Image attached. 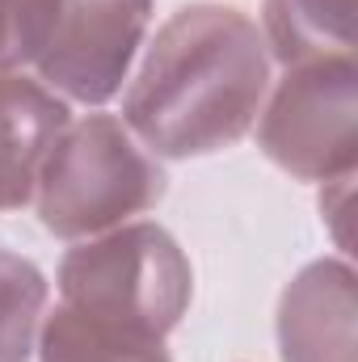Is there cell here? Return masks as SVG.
<instances>
[{
	"label": "cell",
	"instance_id": "cell-2",
	"mask_svg": "<svg viewBox=\"0 0 358 362\" xmlns=\"http://www.w3.org/2000/svg\"><path fill=\"white\" fill-rule=\"evenodd\" d=\"M169 189L161 160L127 131L122 118L89 114L68 122L51 148L34 206L51 236L89 240L110 228H122L131 215L152 211Z\"/></svg>",
	"mask_w": 358,
	"mask_h": 362
},
{
	"label": "cell",
	"instance_id": "cell-7",
	"mask_svg": "<svg viewBox=\"0 0 358 362\" xmlns=\"http://www.w3.org/2000/svg\"><path fill=\"white\" fill-rule=\"evenodd\" d=\"M68 122V101L59 93L21 72H0V211L34 202L38 173Z\"/></svg>",
	"mask_w": 358,
	"mask_h": 362
},
{
	"label": "cell",
	"instance_id": "cell-11",
	"mask_svg": "<svg viewBox=\"0 0 358 362\" xmlns=\"http://www.w3.org/2000/svg\"><path fill=\"white\" fill-rule=\"evenodd\" d=\"M64 0H0V72L34 64L55 30Z\"/></svg>",
	"mask_w": 358,
	"mask_h": 362
},
{
	"label": "cell",
	"instance_id": "cell-1",
	"mask_svg": "<svg viewBox=\"0 0 358 362\" xmlns=\"http://www.w3.org/2000/svg\"><path fill=\"white\" fill-rule=\"evenodd\" d=\"M266 93L270 51L258 21L232 4H185L144 51L122 122L156 160L211 156L253 131Z\"/></svg>",
	"mask_w": 358,
	"mask_h": 362
},
{
	"label": "cell",
	"instance_id": "cell-8",
	"mask_svg": "<svg viewBox=\"0 0 358 362\" xmlns=\"http://www.w3.org/2000/svg\"><path fill=\"white\" fill-rule=\"evenodd\" d=\"M354 8L358 0H266V51L282 68L312 59H346L354 55Z\"/></svg>",
	"mask_w": 358,
	"mask_h": 362
},
{
	"label": "cell",
	"instance_id": "cell-6",
	"mask_svg": "<svg viewBox=\"0 0 358 362\" xmlns=\"http://www.w3.org/2000/svg\"><path fill=\"white\" fill-rule=\"evenodd\" d=\"M282 362H358V282L346 257H321L278 299Z\"/></svg>",
	"mask_w": 358,
	"mask_h": 362
},
{
	"label": "cell",
	"instance_id": "cell-3",
	"mask_svg": "<svg viewBox=\"0 0 358 362\" xmlns=\"http://www.w3.org/2000/svg\"><path fill=\"white\" fill-rule=\"evenodd\" d=\"M194 270L161 223H122L68 249L59 303L93 320L169 337L190 308Z\"/></svg>",
	"mask_w": 358,
	"mask_h": 362
},
{
	"label": "cell",
	"instance_id": "cell-9",
	"mask_svg": "<svg viewBox=\"0 0 358 362\" xmlns=\"http://www.w3.org/2000/svg\"><path fill=\"white\" fill-rule=\"evenodd\" d=\"M34 350L42 362H173L165 350V337L93 320L64 303L51 316H42Z\"/></svg>",
	"mask_w": 358,
	"mask_h": 362
},
{
	"label": "cell",
	"instance_id": "cell-5",
	"mask_svg": "<svg viewBox=\"0 0 358 362\" xmlns=\"http://www.w3.org/2000/svg\"><path fill=\"white\" fill-rule=\"evenodd\" d=\"M148 21L152 0H64L55 30L34 59L38 81L85 105L110 101L135 64Z\"/></svg>",
	"mask_w": 358,
	"mask_h": 362
},
{
	"label": "cell",
	"instance_id": "cell-4",
	"mask_svg": "<svg viewBox=\"0 0 358 362\" xmlns=\"http://www.w3.org/2000/svg\"><path fill=\"white\" fill-rule=\"evenodd\" d=\"M258 148L299 181L350 177L358 165L354 55L287 68L262 101Z\"/></svg>",
	"mask_w": 358,
	"mask_h": 362
},
{
	"label": "cell",
	"instance_id": "cell-10",
	"mask_svg": "<svg viewBox=\"0 0 358 362\" xmlns=\"http://www.w3.org/2000/svg\"><path fill=\"white\" fill-rule=\"evenodd\" d=\"M42 316H47L42 270L0 249V362H30Z\"/></svg>",
	"mask_w": 358,
	"mask_h": 362
}]
</instances>
